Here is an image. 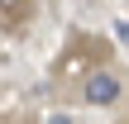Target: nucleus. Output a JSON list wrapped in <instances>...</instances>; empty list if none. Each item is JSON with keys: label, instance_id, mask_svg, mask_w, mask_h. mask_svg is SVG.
Returning <instances> with one entry per match:
<instances>
[{"label": "nucleus", "instance_id": "1", "mask_svg": "<svg viewBox=\"0 0 129 124\" xmlns=\"http://www.w3.org/2000/svg\"><path fill=\"white\" fill-rule=\"evenodd\" d=\"M115 96H120V81H115L110 72H96V76L86 81V100H91V105H110Z\"/></svg>", "mask_w": 129, "mask_h": 124}, {"label": "nucleus", "instance_id": "2", "mask_svg": "<svg viewBox=\"0 0 129 124\" xmlns=\"http://www.w3.org/2000/svg\"><path fill=\"white\" fill-rule=\"evenodd\" d=\"M120 38H124V43H129V24H120Z\"/></svg>", "mask_w": 129, "mask_h": 124}, {"label": "nucleus", "instance_id": "3", "mask_svg": "<svg viewBox=\"0 0 129 124\" xmlns=\"http://www.w3.org/2000/svg\"><path fill=\"white\" fill-rule=\"evenodd\" d=\"M48 124H72V119H62V115H57V119H48Z\"/></svg>", "mask_w": 129, "mask_h": 124}]
</instances>
